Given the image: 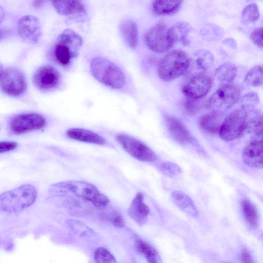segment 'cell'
Returning a JSON list of instances; mask_svg holds the SVG:
<instances>
[{
	"mask_svg": "<svg viewBox=\"0 0 263 263\" xmlns=\"http://www.w3.org/2000/svg\"><path fill=\"white\" fill-rule=\"evenodd\" d=\"M248 122V114L245 110H234L224 118L219 135L226 141H232L239 138L247 130Z\"/></svg>",
	"mask_w": 263,
	"mask_h": 263,
	"instance_id": "6",
	"label": "cell"
},
{
	"mask_svg": "<svg viewBox=\"0 0 263 263\" xmlns=\"http://www.w3.org/2000/svg\"><path fill=\"white\" fill-rule=\"evenodd\" d=\"M166 25L163 23L155 24L145 33L144 42L151 50L157 53H163L173 46L168 35Z\"/></svg>",
	"mask_w": 263,
	"mask_h": 263,
	"instance_id": "10",
	"label": "cell"
},
{
	"mask_svg": "<svg viewBox=\"0 0 263 263\" xmlns=\"http://www.w3.org/2000/svg\"><path fill=\"white\" fill-rule=\"evenodd\" d=\"M45 2L43 1H34L33 2V5L36 8H40L43 6Z\"/></svg>",
	"mask_w": 263,
	"mask_h": 263,
	"instance_id": "41",
	"label": "cell"
},
{
	"mask_svg": "<svg viewBox=\"0 0 263 263\" xmlns=\"http://www.w3.org/2000/svg\"><path fill=\"white\" fill-rule=\"evenodd\" d=\"M5 15V11L3 8L0 5V23L4 20Z\"/></svg>",
	"mask_w": 263,
	"mask_h": 263,
	"instance_id": "42",
	"label": "cell"
},
{
	"mask_svg": "<svg viewBox=\"0 0 263 263\" xmlns=\"http://www.w3.org/2000/svg\"><path fill=\"white\" fill-rule=\"evenodd\" d=\"M90 69L97 81L109 87L120 89L125 84V77L120 68L105 58L97 57L92 59Z\"/></svg>",
	"mask_w": 263,
	"mask_h": 263,
	"instance_id": "4",
	"label": "cell"
},
{
	"mask_svg": "<svg viewBox=\"0 0 263 263\" xmlns=\"http://www.w3.org/2000/svg\"><path fill=\"white\" fill-rule=\"evenodd\" d=\"M17 29L20 36L27 43L35 44L41 37V24L35 16H23L17 22Z\"/></svg>",
	"mask_w": 263,
	"mask_h": 263,
	"instance_id": "13",
	"label": "cell"
},
{
	"mask_svg": "<svg viewBox=\"0 0 263 263\" xmlns=\"http://www.w3.org/2000/svg\"><path fill=\"white\" fill-rule=\"evenodd\" d=\"M94 256L96 263H117L113 255L104 247L97 249Z\"/></svg>",
	"mask_w": 263,
	"mask_h": 263,
	"instance_id": "34",
	"label": "cell"
},
{
	"mask_svg": "<svg viewBox=\"0 0 263 263\" xmlns=\"http://www.w3.org/2000/svg\"><path fill=\"white\" fill-rule=\"evenodd\" d=\"M60 73L52 66L44 65L37 69L33 77L34 85L41 90H49L56 87L60 81Z\"/></svg>",
	"mask_w": 263,
	"mask_h": 263,
	"instance_id": "14",
	"label": "cell"
},
{
	"mask_svg": "<svg viewBox=\"0 0 263 263\" xmlns=\"http://www.w3.org/2000/svg\"><path fill=\"white\" fill-rule=\"evenodd\" d=\"M119 30L126 44L131 49H135L139 38L137 24L132 20L124 21L120 25Z\"/></svg>",
	"mask_w": 263,
	"mask_h": 263,
	"instance_id": "21",
	"label": "cell"
},
{
	"mask_svg": "<svg viewBox=\"0 0 263 263\" xmlns=\"http://www.w3.org/2000/svg\"><path fill=\"white\" fill-rule=\"evenodd\" d=\"M27 87L23 73L15 68L4 70L0 77V89L5 94L18 97L23 94Z\"/></svg>",
	"mask_w": 263,
	"mask_h": 263,
	"instance_id": "9",
	"label": "cell"
},
{
	"mask_svg": "<svg viewBox=\"0 0 263 263\" xmlns=\"http://www.w3.org/2000/svg\"><path fill=\"white\" fill-rule=\"evenodd\" d=\"M174 203L188 215L196 217L198 215V210L192 199L180 191H174L172 193Z\"/></svg>",
	"mask_w": 263,
	"mask_h": 263,
	"instance_id": "23",
	"label": "cell"
},
{
	"mask_svg": "<svg viewBox=\"0 0 263 263\" xmlns=\"http://www.w3.org/2000/svg\"><path fill=\"white\" fill-rule=\"evenodd\" d=\"M10 31L7 28L0 26V40L6 37Z\"/></svg>",
	"mask_w": 263,
	"mask_h": 263,
	"instance_id": "40",
	"label": "cell"
},
{
	"mask_svg": "<svg viewBox=\"0 0 263 263\" xmlns=\"http://www.w3.org/2000/svg\"><path fill=\"white\" fill-rule=\"evenodd\" d=\"M103 217L118 228H122L124 226V222L122 215L116 211H113L108 214H104Z\"/></svg>",
	"mask_w": 263,
	"mask_h": 263,
	"instance_id": "36",
	"label": "cell"
},
{
	"mask_svg": "<svg viewBox=\"0 0 263 263\" xmlns=\"http://www.w3.org/2000/svg\"><path fill=\"white\" fill-rule=\"evenodd\" d=\"M144 195L138 192L133 199L128 209V215L138 224L142 225L147 220L149 209L144 202Z\"/></svg>",
	"mask_w": 263,
	"mask_h": 263,
	"instance_id": "17",
	"label": "cell"
},
{
	"mask_svg": "<svg viewBox=\"0 0 263 263\" xmlns=\"http://www.w3.org/2000/svg\"><path fill=\"white\" fill-rule=\"evenodd\" d=\"M51 3L56 11L62 15L78 16L86 13L84 5L79 1H52Z\"/></svg>",
	"mask_w": 263,
	"mask_h": 263,
	"instance_id": "18",
	"label": "cell"
},
{
	"mask_svg": "<svg viewBox=\"0 0 263 263\" xmlns=\"http://www.w3.org/2000/svg\"><path fill=\"white\" fill-rule=\"evenodd\" d=\"M259 102L257 93L255 92H250L245 95L240 100V103L243 109L252 107L257 105Z\"/></svg>",
	"mask_w": 263,
	"mask_h": 263,
	"instance_id": "35",
	"label": "cell"
},
{
	"mask_svg": "<svg viewBox=\"0 0 263 263\" xmlns=\"http://www.w3.org/2000/svg\"><path fill=\"white\" fill-rule=\"evenodd\" d=\"M259 15L258 6L255 3L250 4L243 9L241 21L242 24L248 25L257 21L259 17Z\"/></svg>",
	"mask_w": 263,
	"mask_h": 263,
	"instance_id": "30",
	"label": "cell"
},
{
	"mask_svg": "<svg viewBox=\"0 0 263 263\" xmlns=\"http://www.w3.org/2000/svg\"><path fill=\"white\" fill-rule=\"evenodd\" d=\"M83 45L82 37L69 29H65L55 40L52 47L55 61L63 66H68L79 54Z\"/></svg>",
	"mask_w": 263,
	"mask_h": 263,
	"instance_id": "3",
	"label": "cell"
},
{
	"mask_svg": "<svg viewBox=\"0 0 263 263\" xmlns=\"http://www.w3.org/2000/svg\"><path fill=\"white\" fill-rule=\"evenodd\" d=\"M158 170L161 173L170 178L175 177L182 173L181 167L177 164L165 161L158 165Z\"/></svg>",
	"mask_w": 263,
	"mask_h": 263,
	"instance_id": "33",
	"label": "cell"
},
{
	"mask_svg": "<svg viewBox=\"0 0 263 263\" xmlns=\"http://www.w3.org/2000/svg\"><path fill=\"white\" fill-rule=\"evenodd\" d=\"M136 247L138 251L144 256L148 263H161L157 251L145 240L137 238L136 240Z\"/></svg>",
	"mask_w": 263,
	"mask_h": 263,
	"instance_id": "25",
	"label": "cell"
},
{
	"mask_svg": "<svg viewBox=\"0 0 263 263\" xmlns=\"http://www.w3.org/2000/svg\"><path fill=\"white\" fill-rule=\"evenodd\" d=\"M165 122L173 138L178 143L185 144L192 141V137L184 125L176 118L167 115Z\"/></svg>",
	"mask_w": 263,
	"mask_h": 263,
	"instance_id": "16",
	"label": "cell"
},
{
	"mask_svg": "<svg viewBox=\"0 0 263 263\" xmlns=\"http://www.w3.org/2000/svg\"><path fill=\"white\" fill-rule=\"evenodd\" d=\"M212 79L203 73H197L183 86L182 91L186 98L199 100L205 96L212 86Z\"/></svg>",
	"mask_w": 263,
	"mask_h": 263,
	"instance_id": "12",
	"label": "cell"
},
{
	"mask_svg": "<svg viewBox=\"0 0 263 263\" xmlns=\"http://www.w3.org/2000/svg\"><path fill=\"white\" fill-rule=\"evenodd\" d=\"M49 192L57 196H75L100 209L104 208L109 202L108 197L101 193L96 186L85 181L70 180L59 182L51 185Z\"/></svg>",
	"mask_w": 263,
	"mask_h": 263,
	"instance_id": "1",
	"label": "cell"
},
{
	"mask_svg": "<svg viewBox=\"0 0 263 263\" xmlns=\"http://www.w3.org/2000/svg\"><path fill=\"white\" fill-rule=\"evenodd\" d=\"M37 196L35 187L30 184L22 185L0 194V212L15 213L33 205Z\"/></svg>",
	"mask_w": 263,
	"mask_h": 263,
	"instance_id": "2",
	"label": "cell"
},
{
	"mask_svg": "<svg viewBox=\"0 0 263 263\" xmlns=\"http://www.w3.org/2000/svg\"><path fill=\"white\" fill-rule=\"evenodd\" d=\"M254 139L262 138V116L258 114L248 122L247 129Z\"/></svg>",
	"mask_w": 263,
	"mask_h": 263,
	"instance_id": "32",
	"label": "cell"
},
{
	"mask_svg": "<svg viewBox=\"0 0 263 263\" xmlns=\"http://www.w3.org/2000/svg\"><path fill=\"white\" fill-rule=\"evenodd\" d=\"M244 82L248 85L253 87L261 85L262 84V66L256 65L250 69L245 76Z\"/></svg>",
	"mask_w": 263,
	"mask_h": 263,
	"instance_id": "29",
	"label": "cell"
},
{
	"mask_svg": "<svg viewBox=\"0 0 263 263\" xmlns=\"http://www.w3.org/2000/svg\"><path fill=\"white\" fill-rule=\"evenodd\" d=\"M244 219L251 228H256L258 223V214L254 204L248 199H243L241 202Z\"/></svg>",
	"mask_w": 263,
	"mask_h": 263,
	"instance_id": "28",
	"label": "cell"
},
{
	"mask_svg": "<svg viewBox=\"0 0 263 263\" xmlns=\"http://www.w3.org/2000/svg\"><path fill=\"white\" fill-rule=\"evenodd\" d=\"M240 90L233 84H224L218 89L207 101L208 108L213 111L223 113L231 108L239 100Z\"/></svg>",
	"mask_w": 263,
	"mask_h": 263,
	"instance_id": "7",
	"label": "cell"
},
{
	"mask_svg": "<svg viewBox=\"0 0 263 263\" xmlns=\"http://www.w3.org/2000/svg\"><path fill=\"white\" fill-rule=\"evenodd\" d=\"M46 125L43 116L37 113H26L13 117L9 123L10 130L15 135L43 129Z\"/></svg>",
	"mask_w": 263,
	"mask_h": 263,
	"instance_id": "11",
	"label": "cell"
},
{
	"mask_svg": "<svg viewBox=\"0 0 263 263\" xmlns=\"http://www.w3.org/2000/svg\"><path fill=\"white\" fill-rule=\"evenodd\" d=\"M182 106L186 114L193 116L199 112L203 107L208 108V103H203L201 99L186 98L182 102Z\"/></svg>",
	"mask_w": 263,
	"mask_h": 263,
	"instance_id": "31",
	"label": "cell"
},
{
	"mask_svg": "<svg viewBox=\"0 0 263 263\" xmlns=\"http://www.w3.org/2000/svg\"><path fill=\"white\" fill-rule=\"evenodd\" d=\"M66 134L70 139L85 143L103 145L106 142L103 137L91 130L83 128H70L67 130Z\"/></svg>",
	"mask_w": 263,
	"mask_h": 263,
	"instance_id": "19",
	"label": "cell"
},
{
	"mask_svg": "<svg viewBox=\"0 0 263 263\" xmlns=\"http://www.w3.org/2000/svg\"><path fill=\"white\" fill-rule=\"evenodd\" d=\"M192 30L190 24L184 22H178L168 29L170 40L174 44L175 43L187 45L189 43L188 36Z\"/></svg>",
	"mask_w": 263,
	"mask_h": 263,
	"instance_id": "22",
	"label": "cell"
},
{
	"mask_svg": "<svg viewBox=\"0 0 263 263\" xmlns=\"http://www.w3.org/2000/svg\"><path fill=\"white\" fill-rule=\"evenodd\" d=\"M221 263H228V262H221Z\"/></svg>",
	"mask_w": 263,
	"mask_h": 263,
	"instance_id": "44",
	"label": "cell"
},
{
	"mask_svg": "<svg viewBox=\"0 0 263 263\" xmlns=\"http://www.w3.org/2000/svg\"><path fill=\"white\" fill-rule=\"evenodd\" d=\"M115 138L122 148L135 159L144 162H153L157 160L155 153L137 138L125 133L117 134Z\"/></svg>",
	"mask_w": 263,
	"mask_h": 263,
	"instance_id": "8",
	"label": "cell"
},
{
	"mask_svg": "<svg viewBox=\"0 0 263 263\" xmlns=\"http://www.w3.org/2000/svg\"><path fill=\"white\" fill-rule=\"evenodd\" d=\"M239 258L241 263H255L252 255L247 249H243L241 251Z\"/></svg>",
	"mask_w": 263,
	"mask_h": 263,
	"instance_id": "39",
	"label": "cell"
},
{
	"mask_svg": "<svg viewBox=\"0 0 263 263\" xmlns=\"http://www.w3.org/2000/svg\"><path fill=\"white\" fill-rule=\"evenodd\" d=\"M3 70H4L3 67L1 64H0V77L2 74Z\"/></svg>",
	"mask_w": 263,
	"mask_h": 263,
	"instance_id": "43",
	"label": "cell"
},
{
	"mask_svg": "<svg viewBox=\"0 0 263 263\" xmlns=\"http://www.w3.org/2000/svg\"><path fill=\"white\" fill-rule=\"evenodd\" d=\"M242 158L246 164L254 168H262L263 144L262 139H253L244 148Z\"/></svg>",
	"mask_w": 263,
	"mask_h": 263,
	"instance_id": "15",
	"label": "cell"
},
{
	"mask_svg": "<svg viewBox=\"0 0 263 263\" xmlns=\"http://www.w3.org/2000/svg\"><path fill=\"white\" fill-rule=\"evenodd\" d=\"M17 146V143L14 141H0V154L11 151L15 149Z\"/></svg>",
	"mask_w": 263,
	"mask_h": 263,
	"instance_id": "38",
	"label": "cell"
},
{
	"mask_svg": "<svg viewBox=\"0 0 263 263\" xmlns=\"http://www.w3.org/2000/svg\"><path fill=\"white\" fill-rule=\"evenodd\" d=\"M213 62V55L209 51L200 49L193 54L190 63H192L194 68L200 73L209 69Z\"/></svg>",
	"mask_w": 263,
	"mask_h": 263,
	"instance_id": "24",
	"label": "cell"
},
{
	"mask_svg": "<svg viewBox=\"0 0 263 263\" xmlns=\"http://www.w3.org/2000/svg\"><path fill=\"white\" fill-rule=\"evenodd\" d=\"M237 74V67L230 62L224 63L218 67L215 72V78L224 84H230Z\"/></svg>",
	"mask_w": 263,
	"mask_h": 263,
	"instance_id": "26",
	"label": "cell"
},
{
	"mask_svg": "<svg viewBox=\"0 0 263 263\" xmlns=\"http://www.w3.org/2000/svg\"><path fill=\"white\" fill-rule=\"evenodd\" d=\"M190 65L187 55L180 50H173L160 61L157 68L159 78L164 81H173L183 75Z\"/></svg>",
	"mask_w": 263,
	"mask_h": 263,
	"instance_id": "5",
	"label": "cell"
},
{
	"mask_svg": "<svg viewBox=\"0 0 263 263\" xmlns=\"http://www.w3.org/2000/svg\"><path fill=\"white\" fill-rule=\"evenodd\" d=\"M182 1L158 0L152 4L153 12L158 15H170L175 13L180 7Z\"/></svg>",
	"mask_w": 263,
	"mask_h": 263,
	"instance_id": "27",
	"label": "cell"
},
{
	"mask_svg": "<svg viewBox=\"0 0 263 263\" xmlns=\"http://www.w3.org/2000/svg\"><path fill=\"white\" fill-rule=\"evenodd\" d=\"M223 119L222 113L213 111L200 118L199 126L201 129L206 133L219 134Z\"/></svg>",
	"mask_w": 263,
	"mask_h": 263,
	"instance_id": "20",
	"label": "cell"
},
{
	"mask_svg": "<svg viewBox=\"0 0 263 263\" xmlns=\"http://www.w3.org/2000/svg\"><path fill=\"white\" fill-rule=\"evenodd\" d=\"M262 27H258L252 31L250 36L254 44L260 48H262Z\"/></svg>",
	"mask_w": 263,
	"mask_h": 263,
	"instance_id": "37",
	"label": "cell"
}]
</instances>
